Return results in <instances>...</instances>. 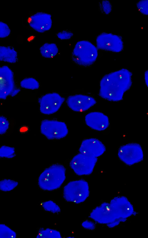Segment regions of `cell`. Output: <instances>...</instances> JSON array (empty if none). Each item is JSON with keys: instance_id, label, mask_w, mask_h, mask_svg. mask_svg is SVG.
I'll use <instances>...</instances> for the list:
<instances>
[{"instance_id": "obj_30", "label": "cell", "mask_w": 148, "mask_h": 238, "mask_svg": "<svg viewBox=\"0 0 148 238\" xmlns=\"http://www.w3.org/2000/svg\"><path fill=\"white\" fill-rule=\"evenodd\" d=\"M82 226L84 228L90 230H92L95 229V225L93 222L86 220L84 221L82 223Z\"/></svg>"}, {"instance_id": "obj_27", "label": "cell", "mask_w": 148, "mask_h": 238, "mask_svg": "<svg viewBox=\"0 0 148 238\" xmlns=\"http://www.w3.org/2000/svg\"><path fill=\"white\" fill-rule=\"evenodd\" d=\"M148 3L147 0H140L136 3V6L139 11L143 15H148Z\"/></svg>"}, {"instance_id": "obj_3", "label": "cell", "mask_w": 148, "mask_h": 238, "mask_svg": "<svg viewBox=\"0 0 148 238\" xmlns=\"http://www.w3.org/2000/svg\"><path fill=\"white\" fill-rule=\"evenodd\" d=\"M98 55L97 48L87 40L78 41L75 44L71 54L73 62L83 67H88L96 60Z\"/></svg>"}, {"instance_id": "obj_25", "label": "cell", "mask_w": 148, "mask_h": 238, "mask_svg": "<svg viewBox=\"0 0 148 238\" xmlns=\"http://www.w3.org/2000/svg\"><path fill=\"white\" fill-rule=\"evenodd\" d=\"M9 120L6 117L0 116V135L7 134L11 130L12 128Z\"/></svg>"}, {"instance_id": "obj_9", "label": "cell", "mask_w": 148, "mask_h": 238, "mask_svg": "<svg viewBox=\"0 0 148 238\" xmlns=\"http://www.w3.org/2000/svg\"><path fill=\"white\" fill-rule=\"evenodd\" d=\"M65 98L56 92L46 94L38 100L41 113L50 115L56 112L64 102Z\"/></svg>"}, {"instance_id": "obj_14", "label": "cell", "mask_w": 148, "mask_h": 238, "mask_svg": "<svg viewBox=\"0 0 148 238\" xmlns=\"http://www.w3.org/2000/svg\"><path fill=\"white\" fill-rule=\"evenodd\" d=\"M106 151V147L102 142L95 138L83 140L79 149L80 153L95 158L102 155Z\"/></svg>"}, {"instance_id": "obj_23", "label": "cell", "mask_w": 148, "mask_h": 238, "mask_svg": "<svg viewBox=\"0 0 148 238\" xmlns=\"http://www.w3.org/2000/svg\"><path fill=\"white\" fill-rule=\"evenodd\" d=\"M16 156L14 148L5 145L0 147V158H12Z\"/></svg>"}, {"instance_id": "obj_31", "label": "cell", "mask_w": 148, "mask_h": 238, "mask_svg": "<svg viewBox=\"0 0 148 238\" xmlns=\"http://www.w3.org/2000/svg\"><path fill=\"white\" fill-rule=\"evenodd\" d=\"M126 220L125 218L117 219L107 224V226L109 228H112L119 225L120 222L125 221Z\"/></svg>"}, {"instance_id": "obj_22", "label": "cell", "mask_w": 148, "mask_h": 238, "mask_svg": "<svg viewBox=\"0 0 148 238\" xmlns=\"http://www.w3.org/2000/svg\"><path fill=\"white\" fill-rule=\"evenodd\" d=\"M41 205L45 211L54 214L60 213L61 211L60 207L55 202L51 200L42 203Z\"/></svg>"}, {"instance_id": "obj_12", "label": "cell", "mask_w": 148, "mask_h": 238, "mask_svg": "<svg viewBox=\"0 0 148 238\" xmlns=\"http://www.w3.org/2000/svg\"><path fill=\"white\" fill-rule=\"evenodd\" d=\"M14 87L12 71L7 66L0 67V100L6 99Z\"/></svg>"}, {"instance_id": "obj_4", "label": "cell", "mask_w": 148, "mask_h": 238, "mask_svg": "<svg viewBox=\"0 0 148 238\" xmlns=\"http://www.w3.org/2000/svg\"><path fill=\"white\" fill-rule=\"evenodd\" d=\"M87 182L83 179L71 181L63 188V197L67 201L78 204L84 201L89 195Z\"/></svg>"}, {"instance_id": "obj_33", "label": "cell", "mask_w": 148, "mask_h": 238, "mask_svg": "<svg viewBox=\"0 0 148 238\" xmlns=\"http://www.w3.org/2000/svg\"><path fill=\"white\" fill-rule=\"evenodd\" d=\"M144 79L145 83L147 86L148 84V71L147 70H146L144 73Z\"/></svg>"}, {"instance_id": "obj_24", "label": "cell", "mask_w": 148, "mask_h": 238, "mask_svg": "<svg viewBox=\"0 0 148 238\" xmlns=\"http://www.w3.org/2000/svg\"><path fill=\"white\" fill-rule=\"evenodd\" d=\"M16 232L5 224L0 223V238H15Z\"/></svg>"}, {"instance_id": "obj_13", "label": "cell", "mask_w": 148, "mask_h": 238, "mask_svg": "<svg viewBox=\"0 0 148 238\" xmlns=\"http://www.w3.org/2000/svg\"><path fill=\"white\" fill-rule=\"evenodd\" d=\"M28 22L33 30L39 33H43L49 30L51 27V16L46 12H37L29 17Z\"/></svg>"}, {"instance_id": "obj_15", "label": "cell", "mask_w": 148, "mask_h": 238, "mask_svg": "<svg viewBox=\"0 0 148 238\" xmlns=\"http://www.w3.org/2000/svg\"><path fill=\"white\" fill-rule=\"evenodd\" d=\"M89 217L98 223L108 224L116 219L111 210L109 203L104 202L94 208Z\"/></svg>"}, {"instance_id": "obj_11", "label": "cell", "mask_w": 148, "mask_h": 238, "mask_svg": "<svg viewBox=\"0 0 148 238\" xmlns=\"http://www.w3.org/2000/svg\"><path fill=\"white\" fill-rule=\"evenodd\" d=\"M66 102L69 107L73 111L83 112L94 105L97 101L94 98L90 96L76 94L68 96Z\"/></svg>"}, {"instance_id": "obj_26", "label": "cell", "mask_w": 148, "mask_h": 238, "mask_svg": "<svg viewBox=\"0 0 148 238\" xmlns=\"http://www.w3.org/2000/svg\"><path fill=\"white\" fill-rule=\"evenodd\" d=\"M99 8L101 12L106 15L109 14L112 9L111 4L108 0H103L100 2Z\"/></svg>"}, {"instance_id": "obj_2", "label": "cell", "mask_w": 148, "mask_h": 238, "mask_svg": "<svg viewBox=\"0 0 148 238\" xmlns=\"http://www.w3.org/2000/svg\"><path fill=\"white\" fill-rule=\"evenodd\" d=\"M66 169L59 164H53L45 169L38 180L39 187L47 191H52L59 188L66 179Z\"/></svg>"}, {"instance_id": "obj_29", "label": "cell", "mask_w": 148, "mask_h": 238, "mask_svg": "<svg viewBox=\"0 0 148 238\" xmlns=\"http://www.w3.org/2000/svg\"><path fill=\"white\" fill-rule=\"evenodd\" d=\"M10 30L8 25L0 21V38H4L8 36L10 34Z\"/></svg>"}, {"instance_id": "obj_1", "label": "cell", "mask_w": 148, "mask_h": 238, "mask_svg": "<svg viewBox=\"0 0 148 238\" xmlns=\"http://www.w3.org/2000/svg\"><path fill=\"white\" fill-rule=\"evenodd\" d=\"M132 75L130 71L125 68L105 74L100 82L99 96L111 102L122 100L125 93L132 86Z\"/></svg>"}, {"instance_id": "obj_17", "label": "cell", "mask_w": 148, "mask_h": 238, "mask_svg": "<svg viewBox=\"0 0 148 238\" xmlns=\"http://www.w3.org/2000/svg\"><path fill=\"white\" fill-rule=\"evenodd\" d=\"M16 51L12 47L0 46V61L14 63L18 60Z\"/></svg>"}, {"instance_id": "obj_34", "label": "cell", "mask_w": 148, "mask_h": 238, "mask_svg": "<svg viewBox=\"0 0 148 238\" xmlns=\"http://www.w3.org/2000/svg\"><path fill=\"white\" fill-rule=\"evenodd\" d=\"M67 238H74V237L73 236H69L66 237Z\"/></svg>"}, {"instance_id": "obj_16", "label": "cell", "mask_w": 148, "mask_h": 238, "mask_svg": "<svg viewBox=\"0 0 148 238\" xmlns=\"http://www.w3.org/2000/svg\"><path fill=\"white\" fill-rule=\"evenodd\" d=\"M86 124L94 130L101 131L106 129L109 125L108 117L100 112L94 111L88 113L85 116Z\"/></svg>"}, {"instance_id": "obj_28", "label": "cell", "mask_w": 148, "mask_h": 238, "mask_svg": "<svg viewBox=\"0 0 148 238\" xmlns=\"http://www.w3.org/2000/svg\"><path fill=\"white\" fill-rule=\"evenodd\" d=\"M73 33L68 30H64L57 33L56 35L60 40H68L71 38L73 36Z\"/></svg>"}, {"instance_id": "obj_19", "label": "cell", "mask_w": 148, "mask_h": 238, "mask_svg": "<svg viewBox=\"0 0 148 238\" xmlns=\"http://www.w3.org/2000/svg\"><path fill=\"white\" fill-rule=\"evenodd\" d=\"M37 238H61V235L59 231L50 228H41L38 231Z\"/></svg>"}, {"instance_id": "obj_21", "label": "cell", "mask_w": 148, "mask_h": 238, "mask_svg": "<svg viewBox=\"0 0 148 238\" xmlns=\"http://www.w3.org/2000/svg\"><path fill=\"white\" fill-rule=\"evenodd\" d=\"M18 182L10 179H4L0 180V190L4 192L10 191L15 188Z\"/></svg>"}, {"instance_id": "obj_20", "label": "cell", "mask_w": 148, "mask_h": 238, "mask_svg": "<svg viewBox=\"0 0 148 238\" xmlns=\"http://www.w3.org/2000/svg\"><path fill=\"white\" fill-rule=\"evenodd\" d=\"M20 84L22 87L32 90L38 89L40 86L38 81L35 79L31 77L24 79L21 81Z\"/></svg>"}, {"instance_id": "obj_18", "label": "cell", "mask_w": 148, "mask_h": 238, "mask_svg": "<svg viewBox=\"0 0 148 238\" xmlns=\"http://www.w3.org/2000/svg\"><path fill=\"white\" fill-rule=\"evenodd\" d=\"M40 52L42 57L51 58L55 56L58 53V49L56 44L54 43L46 42L40 48Z\"/></svg>"}, {"instance_id": "obj_32", "label": "cell", "mask_w": 148, "mask_h": 238, "mask_svg": "<svg viewBox=\"0 0 148 238\" xmlns=\"http://www.w3.org/2000/svg\"><path fill=\"white\" fill-rule=\"evenodd\" d=\"M20 89L18 88L15 87L11 92L10 95L12 96H14L17 95L20 92Z\"/></svg>"}, {"instance_id": "obj_10", "label": "cell", "mask_w": 148, "mask_h": 238, "mask_svg": "<svg viewBox=\"0 0 148 238\" xmlns=\"http://www.w3.org/2000/svg\"><path fill=\"white\" fill-rule=\"evenodd\" d=\"M110 207L116 219L127 218L133 215V207L125 197L119 196L111 200L109 203Z\"/></svg>"}, {"instance_id": "obj_5", "label": "cell", "mask_w": 148, "mask_h": 238, "mask_svg": "<svg viewBox=\"0 0 148 238\" xmlns=\"http://www.w3.org/2000/svg\"><path fill=\"white\" fill-rule=\"evenodd\" d=\"M41 133L50 140L59 139L65 137L68 133L66 124L56 120L45 119L40 124Z\"/></svg>"}, {"instance_id": "obj_6", "label": "cell", "mask_w": 148, "mask_h": 238, "mask_svg": "<svg viewBox=\"0 0 148 238\" xmlns=\"http://www.w3.org/2000/svg\"><path fill=\"white\" fill-rule=\"evenodd\" d=\"M118 155L121 161L129 166L142 161L144 157L140 145L136 143H129L121 146L119 149Z\"/></svg>"}, {"instance_id": "obj_8", "label": "cell", "mask_w": 148, "mask_h": 238, "mask_svg": "<svg viewBox=\"0 0 148 238\" xmlns=\"http://www.w3.org/2000/svg\"><path fill=\"white\" fill-rule=\"evenodd\" d=\"M98 49L103 51L119 53L123 49V43L119 36L106 32L99 34L96 39Z\"/></svg>"}, {"instance_id": "obj_7", "label": "cell", "mask_w": 148, "mask_h": 238, "mask_svg": "<svg viewBox=\"0 0 148 238\" xmlns=\"http://www.w3.org/2000/svg\"><path fill=\"white\" fill-rule=\"evenodd\" d=\"M97 161V158L80 153L72 159L69 165L76 175H88L93 172Z\"/></svg>"}]
</instances>
